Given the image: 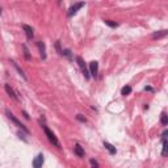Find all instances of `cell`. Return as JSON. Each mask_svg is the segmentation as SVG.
Listing matches in <instances>:
<instances>
[{"mask_svg": "<svg viewBox=\"0 0 168 168\" xmlns=\"http://www.w3.org/2000/svg\"><path fill=\"white\" fill-rule=\"evenodd\" d=\"M41 123V126H42V129H43V132H45V134H46V137H47V139H49V142L50 143H53V145L55 146V147H58V148H60V145H59V141L57 139V137H55V134L51 132L50 129H49L45 123H42V122H40Z\"/></svg>", "mask_w": 168, "mask_h": 168, "instance_id": "6da1fadb", "label": "cell"}, {"mask_svg": "<svg viewBox=\"0 0 168 168\" xmlns=\"http://www.w3.org/2000/svg\"><path fill=\"white\" fill-rule=\"evenodd\" d=\"M5 114H7V117L9 118V120H11L12 122H13V123H15V125H16V126H17L18 129H21V130H22V132H24V133H25V134H29V130H28V127H26L25 125H22V123H21L20 121H18V120H17V118L15 117V114H13V113H12V112H11L9 109H7V110H5Z\"/></svg>", "mask_w": 168, "mask_h": 168, "instance_id": "7a4b0ae2", "label": "cell"}, {"mask_svg": "<svg viewBox=\"0 0 168 168\" xmlns=\"http://www.w3.org/2000/svg\"><path fill=\"white\" fill-rule=\"evenodd\" d=\"M76 62H78V65H79V67H80V70H82V72H83V75H84V78L88 80L89 78H91V75H89V71H88V67H87V65H85V62H84V59L80 57V55H78L76 57Z\"/></svg>", "mask_w": 168, "mask_h": 168, "instance_id": "3957f363", "label": "cell"}, {"mask_svg": "<svg viewBox=\"0 0 168 168\" xmlns=\"http://www.w3.org/2000/svg\"><path fill=\"white\" fill-rule=\"evenodd\" d=\"M85 5V3L84 2H80V3H76V4H74V5H71L70 8H68V12H67V16L68 17H72L74 15H76L78 13V11L80 9V8H83Z\"/></svg>", "mask_w": 168, "mask_h": 168, "instance_id": "277c9868", "label": "cell"}, {"mask_svg": "<svg viewBox=\"0 0 168 168\" xmlns=\"http://www.w3.org/2000/svg\"><path fill=\"white\" fill-rule=\"evenodd\" d=\"M88 71H89V75L93 76V78H97V74H98V63L96 60H92L91 63H89V68H88Z\"/></svg>", "mask_w": 168, "mask_h": 168, "instance_id": "5b68a950", "label": "cell"}, {"mask_svg": "<svg viewBox=\"0 0 168 168\" xmlns=\"http://www.w3.org/2000/svg\"><path fill=\"white\" fill-rule=\"evenodd\" d=\"M4 88H5V91H7V93H8V95H9V97H12V98H13L15 101H18L17 93L15 92V89L12 88V87H11L9 84H5V85H4Z\"/></svg>", "mask_w": 168, "mask_h": 168, "instance_id": "8992f818", "label": "cell"}, {"mask_svg": "<svg viewBox=\"0 0 168 168\" xmlns=\"http://www.w3.org/2000/svg\"><path fill=\"white\" fill-rule=\"evenodd\" d=\"M43 161H45V159H43V155H42V154H38V155L36 156V159L33 160V167H34V168H40V167H42Z\"/></svg>", "mask_w": 168, "mask_h": 168, "instance_id": "52a82bcc", "label": "cell"}, {"mask_svg": "<svg viewBox=\"0 0 168 168\" xmlns=\"http://www.w3.org/2000/svg\"><path fill=\"white\" fill-rule=\"evenodd\" d=\"M22 29H24V32H25V34H26V38H28V40H32L33 37H34L33 28H32V26L26 25V24H24V25H22Z\"/></svg>", "mask_w": 168, "mask_h": 168, "instance_id": "ba28073f", "label": "cell"}, {"mask_svg": "<svg viewBox=\"0 0 168 168\" xmlns=\"http://www.w3.org/2000/svg\"><path fill=\"white\" fill-rule=\"evenodd\" d=\"M37 46H38L41 58L42 59H46V46H45V43H43L42 41H38V42H37Z\"/></svg>", "mask_w": 168, "mask_h": 168, "instance_id": "9c48e42d", "label": "cell"}, {"mask_svg": "<svg viewBox=\"0 0 168 168\" xmlns=\"http://www.w3.org/2000/svg\"><path fill=\"white\" fill-rule=\"evenodd\" d=\"M11 65L12 66H13L15 68H16V70H17V72H18V75H20L22 79H25L26 80V75H25V74H24V71H22V68L21 67H18V65L16 63V62L15 60H11Z\"/></svg>", "mask_w": 168, "mask_h": 168, "instance_id": "30bf717a", "label": "cell"}, {"mask_svg": "<svg viewBox=\"0 0 168 168\" xmlns=\"http://www.w3.org/2000/svg\"><path fill=\"white\" fill-rule=\"evenodd\" d=\"M74 152H75V154L78 155V156H80V158L84 156V148H83L82 146H80L79 143H76L75 147H74Z\"/></svg>", "mask_w": 168, "mask_h": 168, "instance_id": "8fae6325", "label": "cell"}, {"mask_svg": "<svg viewBox=\"0 0 168 168\" xmlns=\"http://www.w3.org/2000/svg\"><path fill=\"white\" fill-rule=\"evenodd\" d=\"M104 147L109 151V154H110V155H114V154L117 152V151H116V147H113V146H112L110 143H108V142H104Z\"/></svg>", "mask_w": 168, "mask_h": 168, "instance_id": "7c38bea8", "label": "cell"}, {"mask_svg": "<svg viewBox=\"0 0 168 168\" xmlns=\"http://www.w3.org/2000/svg\"><path fill=\"white\" fill-rule=\"evenodd\" d=\"M167 36V30H160V32H156V33H154L152 34V38L154 40H159V38H163V37Z\"/></svg>", "mask_w": 168, "mask_h": 168, "instance_id": "4fadbf2b", "label": "cell"}, {"mask_svg": "<svg viewBox=\"0 0 168 168\" xmlns=\"http://www.w3.org/2000/svg\"><path fill=\"white\" fill-rule=\"evenodd\" d=\"M130 93H132V87H130V85H125L121 89V95L122 96H127V95H130Z\"/></svg>", "mask_w": 168, "mask_h": 168, "instance_id": "5bb4252c", "label": "cell"}, {"mask_svg": "<svg viewBox=\"0 0 168 168\" xmlns=\"http://www.w3.org/2000/svg\"><path fill=\"white\" fill-rule=\"evenodd\" d=\"M160 122H161V125H163V126H167V123H168V116H167L166 112H163V113H161Z\"/></svg>", "mask_w": 168, "mask_h": 168, "instance_id": "9a60e30c", "label": "cell"}, {"mask_svg": "<svg viewBox=\"0 0 168 168\" xmlns=\"http://www.w3.org/2000/svg\"><path fill=\"white\" fill-rule=\"evenodd\" d=\"M60 54L65 55V57H67L68 59H72V55H71V50H70V49H65V50H62Z\"/></svg>", "mask_w": 168, "mask_h": 168, "instance_id": "2e32d148", "label": "cell"}, {"mask_svg": "<svg viewBox=\"0 0 168 168\" xmlns=\"http://www.w3.org/2000/svg\"><path fill=\"white\" fill-rule=\"evenodd\" d=\"M104 22L107 24L108 26H110V28H117L118 26V24L114 22V21H112V20H104Z\"/></svg>", "mask_w": 168, "mask_h": 168, "instance_id": "e0dca14e", "label": "cell"}, {"mask_svg": "<svg viewBox=\"0 0 168 168\" xmlns=\"http://www.w3.org/2000/svg\"><path fill=\"white\" fill-rule=\"evenodd\" d=\"M76 120L80 121V122H85V121H87V120H85V117H83L82 114H78V116H76Z\"/></svg>", "mask_w": 168, "mask_h": 168, "instance_id": "ac0fdd59", "label": "cell"}, {"mask_svg": "<svg viewBox=\"0 0 168 168\" xmlns=\"http://www.w3.org/2000/svg\"><path fill=\"white\" fill-rule=\"evenodd\" d=\"M24 51H25V58L26 59H30V55H29V51H28V47L24 45Z\"/></svg>", "mask_w": 168, "mask_h": 168, "instance_id": "d6986e66", "label": "cell"}, {"mask_svg": "<svg viewBox=\"0 0 168 168\" xmlns=\"http://www.w3.org/2000/svg\"><path fill=\"white\" fill-rule=\"evenodd\" d=\"M89 163H91V166H93V167H98V163H97L96 160H93V159H91Z\"/></svg>", "mask_w": 168, "mask_h": 168, "instance_id": "ffe728a7", "label": "cell"}, {"mask_svg": "<svg viewBox=\"0 0 168 168\" xmlns=\"http://www.w3.org/2000/svg\"><path fill=\"white\" fill-rule=\"evenodd\" d=\"M22 114H24V117H25L26 120H29V116H28V113H26V112H24V110H22Z\"/></svg>", "mask_w": 168, "mask_h": 168, "instance_id": "44dd1931", "label": "cell"}, {"mask_svg": "<svg viewBox=\"0 0 168 168\" xmlns=\"http://www.w3.org/2000/svg\"><path fill=\"white\" fill-rule=\"evenodd\" d=\"M145 91H150V92H152V88H151V87H146Z\"/></svg>", "mask_w": 168, "mask_h": 168, "instance_id": "7402d4cb", "label": "cell"}, {"mask_svg": "<svg viewBox=\"0 0 168 168\" xmlns=\"http://www.w3.org/2000/svg\"><path fill=\"white\" fill-rule=\"evenodd\" d=\"M57 2H58V4H62V0H57Z\"/></svg>", "mask_w": 168, "mask_h": 168, "instance_id": "603a6c76", "label": "cell"}, {"mask_svg": "<svg viewBox=\"0 0 168 168\" xmlns=\"http://www.w3.org/2000/svg\"><path fill=\"white\" fill-rule=\"evenodd\" d=\"M0 13H2V8H0Z\"/></svg>", "mask_w": 168, "mask_h": 168, "instance_id": "cb8c5ba5", "label": "cell"}]
</instances>
